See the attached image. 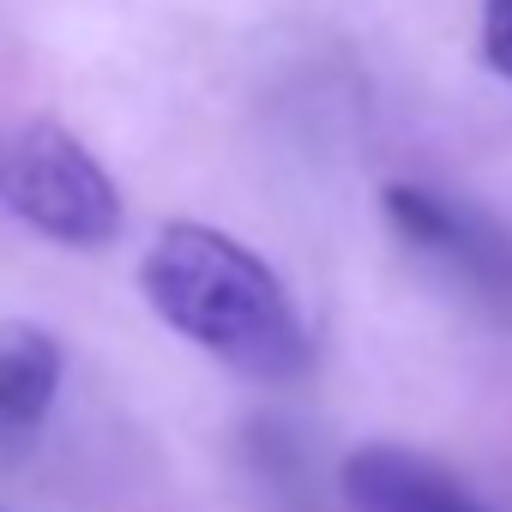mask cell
<instances>
[{"mask_svg":"<svg viewBox=\"0 0 512 512\" xmlns=\"http://www.w3.org/2000/svg\"><path fill=\"white\" fill-rule=\"evenodd\" d=\"M139 290L169 332L247 380L284 386L314 356L278 272L223 229L169 223L139 266Z\"/></svg>","mask_w":512,"mask_h":512,"instance_id":"obj_1","label":"cell"},{"mask_svg":"<svg viewBox=\"0 0 512 512\" xmlns=\"http://www.w3.org/2000/svg\"><path fill=\"white\" fill-rule=\"evenodd\" d=\"M0 205L67 247H103L121 229V193L103 163L55 121L19 127L0 145Z\"/></svg>","mask_w":512,"mask_h":512,"instance_id":"obj_2","label":"cell"},{"mask_svg":"<svg viewBox=\"0 0 512 512\" xmlns=\"http://www.w3.org/2000/svg\"><path fill=\"white\" fill-rule=\"evenodd\" d=\"M344 494L356 512H470L476 500L428 458L404 446H362L344 458Z\"/></svg>","mask_w":512,"mask_h":512,"instance_id":"obj_3","label":"cell"},{"mask_svg":"<svg viewBox=\"0 0 512 512\" xmlns=\"http://www.w3.org/2000/svg\"><path fill=\"white\" fill-rule=\"evenodd\" d=\"M61 392V344L37 320H0V422L37 428Z\"/></svg>","mask_w":512,"mask_h":512,"instance_id":"obj_4","label":"cell"},{"mask_svg":"<svg viewBox=\"0 0 512 512\" xmlns=\"http://www.w3.org/2000/svg\"><path fill=\"white\" fill-rule=\"evenodd\" d=\"M386 211H392V223L416 241V247H452L464 229H458V217H452V205H440L434 193H422V187H386Z\"/></svg>","mask_w":512,"mask_h":512,"instance_id":"obj_5","label":"cell"},{"mask_svg":"<svg viewBox=\"0 0 512 512\" xmlns=\"http://www.w3.org/2000/svg\"><path fill=\"white\" fill-rule=\"evenodd\" d=\"M482 55L494 73L512 79V0H488L482 7Z\"/></svg>","mask_w":512,"mask_h":512,"instance_id":"obj_6","label":"cell"},{"mask_svg":"<svg viewBox=\"0 0 512 512\" xmlns=\"http://www.w3.org/2000/svg\"><path fill=\"white\" fill-rule=\"evenodd\" d=\"M476 512H482V506H476Z\"/></svg>","mask_w":512,"mask_h":512,"instance_id":"obj_7","label":"cell"}]
</instances>
